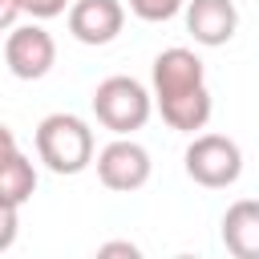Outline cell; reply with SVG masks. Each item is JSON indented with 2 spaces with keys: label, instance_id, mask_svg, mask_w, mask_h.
Here are the masks:
<instances>
[{
  "label": "cell",
  "instance_id": "6da1fadb",
  "mask_svg": "<svg viewBox=\"0 0 259 259\" xmlns=\"http://www.w3.org/2000/svg\"><path fill=\"white\" fill-rule=\"evenodd\" d=\"M32 142H36V158L45 162V170H53L61 178H73V174H81V170H89L97 162L93 130L77 113H49V117H40Z\"/></svg>",
  "mask_w": 259,
  "mask_h": 259
},
{
  "label": "cell",
  "instance_id": "7a4b0ae2",
  "mask_svg": "<svg viewBox=\"0 0 259 259\" xmlns=\"http://www.w3.org/2000/svg\"><path fill=\"white\" fill-rule=\"evenodd\" d=\"M154 93L138 81V77H105L93 89V117L109 130V134H134L150 121L154 113Z\"/></svg>",
  "mask_w": 259,
  "mask_h": 259
},
{
  "label": "cell",
  "instance_id": "3957f363",
  "mask_svg": "<svg viewBox=\"0 0 259 259\" xmlns=\"http://www.w3.org/2000/svg\"><path fill=\"white\" fill-rule=\"evenodd\" d=\"M182 162H186L190 182H198L206 190H227L243 174V150L227 134H194V142L186 146Z\"/></svg>",
  "mask_w": 259,
  "mask_h": 259
},
{
  "label": "cell",
  "instance_id": "277c9868",
  "mask_svg": "<svg viewBox=\"0 0 259 259\" xmlns=\"http://www.w3.org/2000/svg\"><path fill=\"white\" fill-rule=\"evenodd\" d=\"M97 178L105 190H117V194H134L150 182L154 174V158L142 142H134L130 134H117L109 146L97 150Z\"/></svg>",
  "mask_w": 259,
  "mask_h": 259
},
{
  "label": "cell",
  "instance_id": "5b68a950",
  "mask_svg": "<svg viewBox=\"0 0 259 259\" xmlns=\"http://www.w3.org/2000/svg\"><path fill=\"white\" fill-rule=\"evenodd\" d=\"M4 65L16 81H40L53 65H57V40L49 28L32 24H16L4 36Z\"/></svg>",
  "mask_w": 259,
  "mask_h": 259
},
{
  "label": "cell",
  "instance_id": "8992f818",
  "mask_svg": "<svg viewBox=\"0 0 259 259\" xmlns=\"http://www.w3.org/2000/svg\"><path fill=\"white\" fill-rule=\"evenodd\" d=\"M125 28V4L121 0H73L69 4V32L81 45H109Z\"/></svg>",
  "mask_w": 259,
  "mask_h": 259
},
{
  "label": "cell",
  "instance_id": "52a82bcc",
  "mask_svg": "<svg viewBox=\"0 0 259 259\" xmlns=\"http://www.w3.org/2000/svg\"><path fill=\"white\" fill-rule=\"evenodd\" d=\"M150 85H154V101L158 97H174V93H186L194 85H206V65L194 49H162L154 57V69H150Z\"/></svg>",
  "mask_w": 259,
  "mask_h": 259
},
{
  "label": "cell",
  "instance_id": "ba28073f",
  "mask_svg": "<svg viewBox=\"0 0 259 259\" xmlns=\"http://www.w3.org/2000/svg\"><path fill=\"white\" fill-rule=\"evenodd\" d=\"M186 32L194 36V45L219 49L239 32V8L235 0H186Z\"/></svg>",
  "mask_w": 259,
  "mask_h": 259
},
{
  "label": "cell",
  "instance_id": "9c48e42d",
  "mask_svg": "<svg viewBox=\"0 0 259 259\" xmlns=\"http://www.w3.org/2000/svg\"><path fill=\"white\" fill-rule=\"evenodd\" d=\"M36 190V166L16 150L12 130H0V202H16L24 206Z\"/></svg>",
  "mask_w": 259,
  "mask_h": 259
},
{
  "label": "cell",
  "instance_id": "30bf717a",
  "mask_svg": "<svg viewBox=\"0 0 259 259\" xmlns=\"http://www.w3.org/2000/svg\"><path fill=\"white\" fill-rule=\"evenodd\" d=\"M223 247L235 259H259V198H239L219 223Z\"/></svg>",
  "mask_w": 259,
  "mask_h": 259
},
{
  "label": "cell",
  "instance_id": "8fae6325",
  "mask_svg": "<svg viewBox=\"0 0 259 259\" xmlns=\"http://www.w3.org/2000/svg\"><path fill=\"white\" fill-rule=\"evenodd\" d=\"M158 113L170 130L178 134H194V130H206L210 113H214V101H210V89L206 85H194L186 93H174V97H158Z\"/></svg>",
  "mask_w": 259,
  "mask_h": 259
},
{
  "label": "cell",
  "instance_id": "7c38bea8",
  "mask_svg": "<svg viewBox=\"0 0 259 259\" xmlns=\"http://www.w3.org/2000/svg\"><path fill=\"white\" fill-rule=\"evenodd\" d=\"M186 8V0H130V12L146 24H162L170 16H178Z\"/></svg>",
  "mask_w": 259,
  "mask_h": 259
},
{
  "label": "cell",
  "instance_id": "4fadbf2b",
  "mask_svg": "<svg viewBox=\"0 0 259 259\" xmlns=\"http://www.w3.org/2000/svg\"><path fill=\"white\" fill-rule=\"evenodd\" d=\"M16 223H20V206H16V202H0V251L12 247V239H16Z\"/></svg>",
  "mask_w": 259,
  "mask_h": 259
},
{
  "label": "cell",
  "instance_id": "5bb4252c",
  "mask_svg": "<svg viewBox=\"0 0 259 259\" xmlns=\"http://www.w3.org/2000/svg\"><path fill=\"white\" fill-rule=\"evenodd\" d=\"M20 8L32 20H53V16H61L69 8V0H20Z\"/></svg>",
  "mask_w": 259,
  "mask_h": 259
},
{
  "label": "cell",
  "instance_id": "9a60e30c",
  "mask_svg": "<svg viewBox=\"0 0 259 259\" xmlns=\"http://www.w3.org/2000/svg\"><path fill=\"white\" fill-rule=\"evenodd\" d=\"M20 12H24L20 0H0V24H4V32L16 28V16H20Z\"/></svg>",
  "mask_w": 259,
  "mask_h": 259
},
{
  "label": "cell",
  "instance_id": "2e32d148",
  "mask_svg": "<svg viewBox=\"0 0 259 259\" xmlns=\"http://www.w3.org/2000/svg\"><path fill=\"white\" fill-rule=\"evenodd\" d=\"M97 255H130V259H138L142 251H138L134 243H101V247H97Z\"/></svg>",
  "mask_w": 259,
  "mask_h": 259
}]
</instances>
